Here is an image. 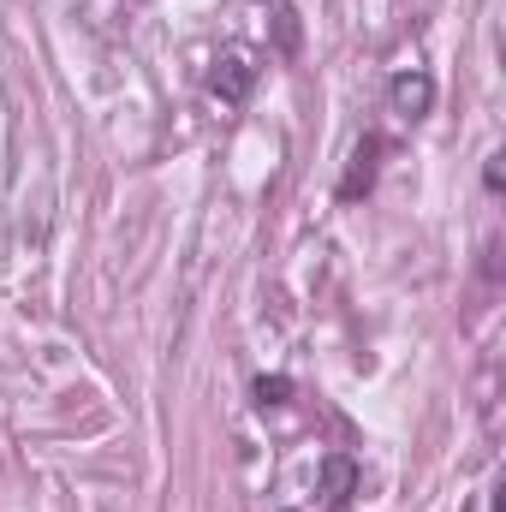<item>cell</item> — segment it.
Returning <instances> with one entry per match:
<instances>
[{
  "mask_svg": "<svg viewBox=\"0 0 506 512\" xmlns=\"http://www.w3.org/2000/svg\"><path fill=\"white\" fill-rule=\"evenodd\" d=\"M387 102H393V114L423 120V114L435 108V78H429V72H399V78L387 84Z\"/></svg>",
  "mask_w": 506,
  "mask_h": 512,
  "instance_id": "6da1fadb",
  "label": "cell"
},
{
  "mask_svg": "<svg viewBox=\"0 0 506 512\" xmlns=\"http://www.w3.org/2000/svg\"><path fill=\"white\" fill-rule=\"evenodd\" d=\"M376 155H381V137H364V143L352 149V167H346V179H340V203H358V197L376 185Z\"/></svg>",
  "mask_w": 506,
  "mask_h": 512,
  "instance_id": "7a4b0ae2",
  "label": "cell"
},
{
  "mask_svg": "<svg viewBox=\"0 0 506 512\" xmlns=\"http://www.w3.org/2000/svg\"><path fill=\"white\" fill-rule=\"evenodd\" d=\"M209 90H215V96H227V102H245V90H251V66H245L239 54H227V60H221V72L209 78Z\"/></svg>",
  "mask_w": 506,
  "mask_h": 512,
  "instance_id": "3957f363",
  "label": "cell"
},
{
  "mask_svg": "<svg viewBox=\"0 0 506 512\" xmlns=\"http://www.w3.org/2000/svg\"><path fill=\"white\" fill-rule=\"evenodd\" d=\"M251 393H256V405H280V399L292 393V382H286V376H262V382H256Z\"/></svg>",
  "mask_w": 506,
  "mask_h": 512,
  "instance_id": "277c9868",
  "label": "cell"
},
{
  "mask_svg": "<svg viewBox=\"0 0 506 512\" xmlns=\"http://www.w3.org/2000/svg\"><path fill=\"white\" fill-rule=\"evenodd\" d=\"M506 155H489V161H483V191H501L506 185V167H501Z\"/></svg>",
  "mask_w": 506,
  "mask_h": 512,
  "instance_id": "5b68a950",
  "label": "cell"
},
{
  "mask_svg": "<svg viewBox=\"0 0 506 512\" xmlns=\"http://www.w3.org/2000/svg\"><path fill=\"white\" fill-rule=\"evenodd\" d=\"M328 483L346 495V489H352V465H346V459H334V465H328Z\"/></svg>",
  "mask_w": 506,
  "mask_h": 512,
  "instance_id": "8992f818",
  "label": "cell"
}]
</instances>
